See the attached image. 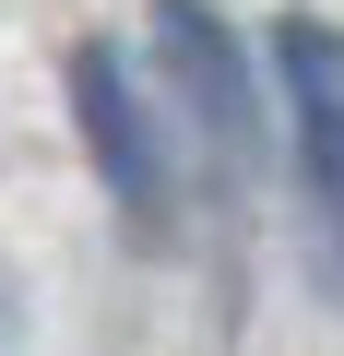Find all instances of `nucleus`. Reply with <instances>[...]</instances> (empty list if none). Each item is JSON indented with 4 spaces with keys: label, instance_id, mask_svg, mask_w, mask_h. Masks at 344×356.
Segmentation results:
<instances>
[{
    "label": "nucleus",
    "instance_id": "nucleus-1",
    "mask_svg": "<svg viewBox=\"0 0 344 356\" xmlns=\"http://www.w3.org/2000/svg\"><path fill=\"white\" fill-rule=\"evenodd\" d=\"M154 83H166V119L202 143V166L226 191H249L261 178V72L214 0H154Z\"/></svg>",
    "mask_w": 344,
    "mask_h": 356
},
{
    "label": "nucleus",
    "instance_id": "nucleus-2",
    "mask_svg": "<svg viewBox=\"0 0 344 356\" xmlns=\"http://www.w3.org/2000/svg\"><path fill=\"white\" fill-rule=\"evenodd\" d=\"M273 95H285V154L309 202V285L344 309V36L273 24Z\"/></svg>",
    "mask_w": 344,
    "mask_h": 356
},
{
    "label": "nucleus",
    "instance_id": "nucleus-3",
    "mask_svg": "<svg viewBox=\"0 0 344 356\" xmlns=\"http://www.w3.org/2000/svg\"><path fill=\"white\" fill-rule=\"evenodd\" d=\"M72 119H83V154H95V178H107V202H119L131 226H154V214H166V143H154V107H142L131 60H119L107 36L72 48Z\"/></svg>",
    "mask_w": 344,
    "mask_h": 356
},
{
    "label": "nucleus",
    "instance_id": "nucleus-4",
    "mask_svg": "<svg viewBox=\"0 0 344 356\" xmlns=\"http://www.w3.org/2000/svg\"><path fill=\"white\" fill-rule=\"evenodd\" d=\"M0 356H36V297H24L13 250H0Z\"/></svg>",
    "mask_w": 344,
    "mask_h": 356
}]
</instances>
